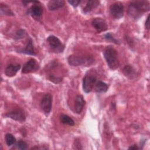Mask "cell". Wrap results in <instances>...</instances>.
<instances>
[{
    "instance_id": "1",
    "label": "cell",
    "mask_w": 150,
    "mask_h": 150,
    "mask_svg": "<svg viewBox=\"0 0 150 150\" xmlns=\"http://www.w3.org/2000/svg\"><path fill=\"white\" fill-rule=\"evenodd\" d=\"M150 5L147 1H134L130 2L128 8V15L134 19H138L145 12L149 11Z\"/></svg>"
},
{
    "instance_id": "2",
    "label": "cell",
    "mask_w": 150,
    "mask_h": 150,
    "mask_svg": "<svg viewBox=\"0 0 150 150\" xmlns=\"http://www.w3.org/2000/svg\"><path fill=\"white\" fill-rule=\"evenodd\" d=\"M104 57L108 67L112 70L117 69L119 66V59L117 51L112 46H107L103 52Z\"/></svg>"
},
{
    "instance_id": "3",
    "label": "cell",
    "mask_w": 150,
    "mask_h": 150,
    "mask_svg": "<svg viewBox=\"0 0 150 150\" xmlns=\"http://www.w3.org/2000/svg\"><path fill=\"white\" fill-rule=\"evenodd\" d=\"M69 64L73 66H78L81 65H90L93 62V59L89 57H84L80 56L71 55L67 58Z\"/></svg>"
},
{
    "instance_id": "4",
    "label": "cell",
    "mask_w": 150,
    "mask_h": 150,
    "mask_svg": "<svg viewBox=\"0 0 150 150\" xmlns=\"http://www.w3.org/2000/svg\"><path fill=\"white\" fill-rule=\"evenodd\" d=\"M50 49L54 53H59L63 52L64 49V45L62 43L60 39L54 35H50L46 39Z\"/></svg>"
},
{
    "instance_id": "5",
    "label": "cell",
    "mask_w": 150,
    "mask_h": 150,
    "mask_svg": "<svg viewBox=\"0 0 150 150\" xmlns=\"http://www.w3.org/2000/svg\"><path fill=\"white\" fill-rule=\"evenodd\" d=\"M124 7L122 3L117 2L112 4L110 7V13L112 18L118 19L124 15Z\"/></svg>"
},
{
    "instance_id": "6",
    "label": "cell",
    "mask_w": 150,
    "mask_h": 150,
    "mask_svg": "<svg viewBox=\"0 0 150 150\" xmlns=\"http://www.w3.org/2000/svg\"><path fill=\"white\" fill-rule=\"evenodd\" d=\"M5 116L10 118L18 122H24L26 120V115L23 110L21 108H16L10 112H7Z\"/></svg>"
},
{
    "instance_id": "7",
    "label": "cell",
    "mask_w": 150,
    "mask_h": 150,
    "mask_svg": "<svg viewBox=\"0 0 150 150\" xmlns=\"http://www.w3.org/2000/svg\"><path fill=\"white\" fill-rule=\"evenodd\" d=\"M96 80L97 79L95 76L86 75L83 80V91L86 93H90L92 90L94 84H96Z\"/></svg>"
},
{
    "instance_id": "8",
    "label": "cell",
    "mask_w": 150,
    "mask_h": 150,
    "mask_svg": "<svg viewBox=\"0 0 150 150\" xmlns=\"http://www.w3.org/2000/svg\"><path fill=\"white\" fill-rule=\"evenodd\" d=\"M52 105V96L50 93H46L40 101V107L44 112L46 114L50 113Z\"/></svg>"
},
{
    "instance_id": "9",
    "label": "cell",
    "mask_w": 150,
    "mask_h": 150,
    "mask_svg": "<svg viewBox=\"0 0 150 150\" xmlns=\"http://www.w3.org/2000/svg\"><path fill=\"white\" fill-rule=\"evenodd\" d=\"M39 68V64L35 59H29L25 63L22 69V73L26 74L36 71Z\"/></svg>"
},
{
    "instance_id": "10",
    "label": "cell",
    "mask_w": 150,
    "mask_h": 150,
    "mask_svg": "<svg viewBox=\"0 0 150 150\" xmlns=\"http://www.w3.org/2000/svg\"><path fill=\"white\" fill-rule=\"evenodd\" d=\"M91 24L94 28L98 33L104 32L108 28L106 22L101 18H96L93 19L91 22Z\"/></svg>"
},
{
    "instance_id": "11",
    "label": "cell",
    "mask_w": 150,
    "mask_h": 150,
    "mask_svg": "<svg viewBox=\"0 0 150 150\" xmlns=\"http://www.w3.org/2000/svg\"><path fill=\"white\" fill-rule=\"evenodd\" d=\"M85 100L82 95H78L75 98L74 110L77 114H80L85 105Z\"/></svg>"
},
{
    "instance_id": "12",
    "label": "cell",
    "mask_w": 150,
    "mask_h": 150,
    "mask_svg": "<svg viewBox=\"0 0 150 150\" xmlns=\"http://www.w3.org/2000/svg\"><path fill=\"white\" fill-rule=\"evenodd\" d=\"M21 69V65L19 64H9L5 69V74L8 77H13Z\"/></svg>"
},
{
    "instance_id": "13",
    "label": "cell",
    "mask_w": 150,
    "mask_h": 150,
    "mask_svg": "<svg viewBox=\"0 0 150 150\" xmlns=\"http://www.w3.org/2000/svg\"><path fill=\"white\" fill-rule=\"evenodd\" d=\"M42 8L40 5L34 4L30 8V13L32 16L35 19H39L42 15Z\"/></svg>"
},
{
    "instance_id": "14",
    "label": "cell",
    "mask_w": 150,
    "mask_h": 150,
    "mask_svg": "<svg viewBox=\"0 0 150 150\" xmlns=\"http://www.w3.org/2000/svg\"><path fill=\"white\" fill-rule=\"evenodd\" d=\"M18 52L29 55H36V52L33 45V42L30 38H29L26 47L24 49L18 50Z\"/></svg>"
},
{
    "instance_id": "15",
    "label": "cell",
    "mask_w": 150,
    "mask_h": 150,
    "mask_svg": "<svg viewBox=\"0 0 150 150\" xmlns=\"http://www.w3.org/2000/svg\"><path fill=\"white\" fill-rule=\"evenodd\" d=\"M65 2L63 0H51L49 1L47 7L50 11H55L62 8Z\"/></svg>"
},
{
    "instance_id": "16",
    "label": "cell",
    "mask_w": 150,
    "mask_h": 150,
    "mask_svg": "<svg viewBox=\"0 0 150 150\" xmlns=\"http://www.w3.org/2000/svg\"><path fill=\"white\" fill-rule=\"evenodd\" d=\"M99 4H100V1H97V0H92V1H87L86 5L83 8L84 13H87L90 12L93 9H94L97 6H98Z\"/></svg>"
},
{
    "instance_id": "17",
    "label": "cell",
    "mask_w": 150,
    "mask_h": 150,
    "mask_svg": "<svg viewBox=\"0 0 150 150\" xmlns=\"http://www.w3.org/2000/svg\"><path fill=\"white\" fill-rule=\"evenodd\" d=\"M122 72L125 76L130 79H132L136 75V72L135 71V69L133 68L132 66L129 64L125 65L124 67V68L122 69Z\"/></svg>"
},
{
    "instance_id": "18",
    "label": "cell",
    "mask_w": 150,
    "mask_h": 150,
    "mask_svg": "<svg viewBox=\"0 0 150 150\" xmlns=\"http://www.w3.org/2000/svg\"><path fill=\"white\" fill-rule=\"evenodd\" d=\"M108 88V85L103 81H98L96 83L95 86V90L96 92L101 93H105Z\"/></svg>"
},
{
    "instance_id": "19",
    "label": "cell",
    "mask_w": 150,
    "mask_h": 150,
    "mask_svg": "<svg viewBox=\"0 0 150 150\" xmlns=\"http://www.w3.org/2000/svg\"><path fill=\"white\" fill-rule=\"evenodd\" d=\"M60 121L62 123L69 125L70 126H73L74 125V121L69 116L65 114H62L60 116Z\"/></svg>"
},
{
    "instance_id": "20",
    "label": "cell",
    "mask_w": 150,
    "mask_h": 150,
    "mask_svg": "<svg viewBox=\"0 0 150 150\" xmlns=\"http://www.w3.org/2000/svg\"><path fill=\"white\" fill-rule=\"evenodd\" d=\"M1 13L7 16H14V13L6 4H1Z\"/></svg>"
},
{
    "instance_id": "21",
    "label": "cell",
    "mask_w": 150,
    "mask_h": 150,
    "mask_svg": "<svg viewBox=\"0 0 150 150\" xmlns=\"http://www.w3.org/2000/svg\"><path fill=\"white\" fill-rule=\"evenodd\" d=\"M5 138L6 144L7 146H10L12 145L13 144H14L16 142L15 138L11 134H9V133L6 134L5 135Z\"/></svg>"
},
{
    "instance_id": "22",
    "label": "cell",
    "mask_w": 150,
    "mask_h": 150,
    "mask_svg": "<svg viewBox=\"0 0 150 150\" xmlns=\"http://www.w3.org/2000/svg\"><path fill=\"white\" fill-rule=\"evenodd\" d=\"M104 39H106V40H108V41H110V42H113L114 43H115V44H119V43H120L119 42H118V40H117L116 39H115V38L112 36V35H111V33H106L105 35H104Z\"/></svg>"
},
{
    "instance_id": "23",
    "label": "cell",
    "mask_w": 150,
    "mask_h": 150,
    "mask_svg": "<svg viewBox=\"0 0 150 150\" xmlns=\"http://www.w3.org/2000/svg\"><path fill=\"white\" fill-rule=\"evenodd\" d=\"M17 148L19 149H22V150H25L27 148V144L25 141L22 140V139H19L16 144Z\"/></svg>"
},
{
    "instance_id": "24",
    "label": "cell",
    "mask_w": 150,
    "mask_h": 150,
    "mask_svg": "<svg viewBox=\"0 0 150 150\" xmlns=\"http://www.w3.org/2000/svg\"><path fill=\"white\" fill-rule=\"evenodd\" d=\"M25 35H26V32H25V30L22 29H19L16 32V35H15V39H17V40L21 39L23 38L25 36Z\"/></svg>"
},
{
    "instance_id": "25",
    "label": "cell",
    "mask_w": 150,
    "mask_h": 150,
    "mask_svg": "<svg viewBox=\"0 0 150 150\" xmlns=\"http://www.w3.org/2000/svg\"><path fill=\"white\" fill-rule=\"evenodd\" d=\"M49 79L51 81H52L54 83H59L62 81V78L61 77L56 76L55 75H53V74L49 75Z\"/></svg>"
},
{
    "instance_id": "26",
    "label": "cell",
    "mask_w": 150,
    "mask_h": 150,
    "mask_svg": "<svg viewBox=\"0 0 150 150\" xmlns=\"http://www.w3.org/2000/svg\"><path fill=\"white\" fill-rule=\"evenodd\" d=\"M68 2L71 5L73 6L74 7H77L79 4L81 2V1H76V0H74V1H69Z\"/></svg>"
},
{
    "instance_id": "27",
    "label": "cell",
    "mask_w": 150,
    "mask_h": 150,
    "mask_svg": "<svg viewBox=\"0 0 150 150\" xmlns=\"http://www.w3.org/2000/svg\"><path fill=\"white\" fill-rule=\"evenodd\" d=\"M149 15H148V16H147V18H146V20L145 21V28L147 29H149Z\"/></svg>"
},
{
    "instance_id": "28",
    "label": "cell",
    "mask_w": 150,
    "mask_h": 150,
    "mask_svg": "<svg viewBox=\"0 0 150 150\" xmlns=\"http://www.w3.org/2000/svg\"><path fill=\"white\" fill-rule=\"evenodd\" d=\"M129 149H140L139 147L137 146L136 145H132V146H131L128 148Z\"/></svg>"
},
{
    "instance_id": "29",
    "label": "cell",
    "mask_w": 150,
    "mask_h": 150,
    "mask_svg": "<svg viewBox=\"0 0 150 150\" xmlns=\"http://www.w3.org/2000/svg\"><path fill=\"white\" fill-rule=\"evenodd\" d=\"M74 143H75L76 146H75V148H76V146H78V149H81V147H80L81 145H80V142H79V141H76L74 142Z\"/></svg>"
}]
</instances>
